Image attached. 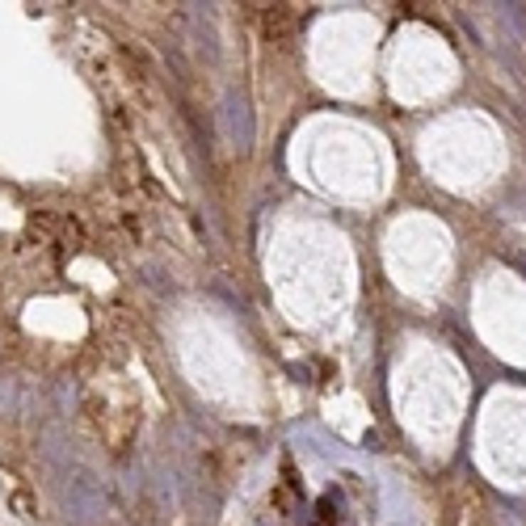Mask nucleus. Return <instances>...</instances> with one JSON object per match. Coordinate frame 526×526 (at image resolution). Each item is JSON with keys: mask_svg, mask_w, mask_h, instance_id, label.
<instances>
[{"mask_svg": "<svg viewBox=\"0 0 526 526\" xmlns=\"http://www.w3.org/2000/svg\"><path fill=\"white\" fill-rule=\"evenodd\" d=\"M223 127H228V140H232L236 147L253 144V114H248L244 97H236V93L223 97Z\"/></svg>", "mask_w": 526, "mask_h": 526, "instance_id": "f257e3e1", "label": "nucleus"}, {"mask_svg": "<svg viewBox=\"0 0 526 526\" xmlns=\"http://www.w3.org/2000/svg\"><path fill=\"white\" fill-rule=\"evenodd\" d=\"M341 522V493H325L316 501V526H337Z\"/></svg>", "mask_w": 526, "mask_h": 526, "instance_id": "f03ea898", "label": "nucleus"}]
</instances>
